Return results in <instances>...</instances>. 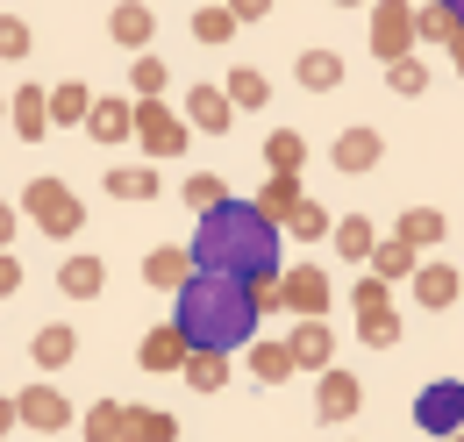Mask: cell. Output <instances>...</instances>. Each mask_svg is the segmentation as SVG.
I'll return each mask as SVG.
<instances>
[{
	"label": "cell",
	"instance_id": "836d02e7",
	"mask_svg": "<svg viewBox=\"0 0 464 442\" xmlns=\"http://www.w3.org/2000/svg\"><path fill=\"white\" fill-rule=\"evenodd\" d=\"M357 342H372V350H393V342H401V307L357 314Z\"/></svg>",
	"mask_w": 464,
	"mask_h": 442
},
{
	"label": "cell",
	"instance_id": "ba28073f",
	"mask_svg": "<svg viewBox=\"0 0 464 442\" xmlns=\"http://www.w3.org/2000/svg\"><path fill=\"white\" fill-rule=\"evenodd\" d=\"M372 57H379V64L414 57V7H407V0H379V7H372Z\"/></svg>",
	"mask_w": 464,
	"mask_h": 442
},
{
	"label": "cell",
	"instance_id": "52a82bcc",
	"mask_svg": "<svg viewBox=\"0 0 464 442\" xmlns=\"http://www.w3.org/2000/svg\"><path fill=\"white\" fill-rule=\"evenodd\" d=\"M136 143H143L150 158H179V150L193 143V129H186V114H172L165 101H136Z\"/></svg>",
	"mask_w": 464,
	"mask_h": 442
},
{
	"label": "cell",
	"instance_id": "9c48e42d",
	"mask_svg": "<svg viewBox=\"0 0 464 442\" xmlns=\"http://www.w3.org/2000/svg\"><path fill=\"white\" fill-rule=\"evenodd\" d=\"M379 158H386V136H379V129H343V136L329 143V165H336V171H350V178L379 171Z\"/></svg>",
	"mask_w": 464,
	"mask_h": 442
},
{
	"label": "cell",
	"instance_id": "277c9868",
	"mask_svg": "<svg viewBox=\"0 0 464 442\" xmlns=\"http://www.w3.org/2000/svg\"><path fill=\"white\" fill-rule=\"evenodd\" d=\"M272 300L300 314V322H322L329 314V300H336V278L322 272V264H286V272L272 278Z\"/></svg>",
	"mask_w": 464,
	"mask_h": 442
},
{
	"label": "cell",
	"instance_id": "6da1fadb",
	"mask_svg": "<svg viewBox=\"0 0 464 442\" xmlns=\"http://www.w3.org/2000/svg\"><path fill=\"white\" fill-rule=\"evenodd\" d=\"M279 221L257 215V200H222L215 215H200L193 228V243H186V257H193V272L208 278H236V285H265V278H279Z\"/></svg>",
	"mask_w": 464,
	"mask_h": 442
},
{
	"label": "cell",
	"instance_id": "8d00e7d4",
	"mask_svg": "<svg viewBox=\"0 0 464 442\" xmlns=\"http://www.w3.org/2000/svg\"><path fill=\"white\" fill-rule=\"evenodd\" d=\"M386 86H393L401 101H421V93H429V64H421V57H401V64H386Z\"/></svg>",
	"mask_w": 464,
	"mask_h": 442
},
{
	"label": "cell",
	"instance_id": "f546056e",
	"mask_svg": "<svg viewBox=\"0 0 464 442\" xmlns=\"http://www.w3.org/2000/svg\"><path fill=\"white\" fill-rule=\"evenodd\" d=\"M222 101H229V108H265V101H272V79L250 72V64H236L229 79H222Z\"/></svg>",
	"mask_w": 464,
	"mask_h": 442
},
{
	"label": "cell",
	"instance_id": "ac0fdd59",
	"mask_svg": "<svg viewBox=\"0 0 464 442\" xmlns=\"http://www.w3.org/2000/svg\"><path fill=\"white\" fill-rule=\"evenodd\" d=\"M29 357H36V371L51 379V371H64V364L79 357V335L64 329V322H44V329L29 335Z\"/></svg>",
	"mask_w": 464,
	"mask_h": 442
},
{
	"label": "cell",
	"instance_id": "c3c4849f",
	"mask_svg": "<svg viewBox=\"0 0 464 442\" xmlns=\"http://www.w3.org/2000/svg\"><path fill=\"white\" fill-rule=\"evenodd\" d=\"M450 442H464V436H450Z\"/></svg>",
	"mask_w": 464,
	"mask_h": 442
},
{
	"label": "cell",
	"instance_id": "d6a6232c",
	"mask_svg": "<svg viewBox=\"0 0 464 442\" xmlns=\"http://www.w3.org/2000/svg\"><path fill=\"white\" fill-rule=\"evenodd\" d=\"M186 386H193V392H222V386H229V357L193 350V357H186Z\"/></svg>",
	"mask_w": 464,
	"mask_h": 442
},
{
	"label": "cell",
	"instance_id": "f1b7e54d",
	"mask_svg": "<svg viewBox=\"0 0 464 442\" xmlns=\"http://www.w3.org/2000/svg\"><path fill=\"white\" fill-rule=\"evenodd\" d=\"M265 165L286 171V178H300V165H307V136H300V129H272V136H265Z\"/></svg>",
	"mask_w": 464,
	"mask_h": 442
},
{
	"label": "cell",
	"instance_id": "7a4b0ae2",
	"mask_svg": "<svg viewBox=\"0 0 464 442\" xmlns=\"http://www.w3.org/2000/svg\"><path fill=\"white\" fill-rule=\"evenodd\" d=\"M172 329L186 335V350H208V357H229V350H250L257 342V300H250V285H236V278H208L193 272L186 285L172 293Z\"/></svg>",
	"mask_w": 464,
	"mask_h": 442
},
{
	"label": "cell",
	"instance_id": "ffe728a7",
	"mask_svg": "<svg viewBox=\"0 0 464 442\" xmlns=\"http://www.w3.org/2000/svg\"><path fill=\"white\" fill-rule=\"evenodd\" d=\"M300 200H307V193H300V178H286V171H265V186H257V215H265V221H279V228H286Z\"/></svg>",
	"mask_w": 464,
	"mask_h": 442
},
{
	"label": "cell",
	"instance_id": "ab89813d",
	"mask_svg": "<svg viewBox=\"0 0 464 442\" xmlns=\"http://www.w3.org/2000/svg\"><path fill=\"white\" fill-rule=\"evenodd\" d=\"M193 36H200V43H229L236 14H229V7H193Z\"/></svg>",
	"mask_w": 464,
	"mask_h": 442
},
{
	"label": "cell",
	"instance_id": "4dcf8cb0",
	"mask_svg": "<svg viewBox=\"0 0 464 442\" xmlns=\"http://www.w3.org/2000/svg\"><path fill=\"white\" fill-rule=\"evenodd\" d=\"M121 442H179V421L165 407H129V436Z\"/></svg>",
	"mask_w": 464,
	"mask_h": 442
},
{
	"label": "cell",
	"instance_id": "e575fe53",
	"mask_svg": "<svg viewBox=\"0 0 464 442\" xmlns=\"http://www.w3.org/2000/svg\"><path fill=\"white\" fill-rule=\"evenodd\" d=\"M458 36V22H450V0H436V7H414V43H450Z\"/></svg>",
	"mask_w": 464,
	"mask_h": 442
},
{
	"label": "cell",
	"instance_id": "7402d4cb",
	"mask_svg": "<svg viewBox=\"0 0 464 442\" xmlns=\"http://www.w3.org/2000/svg\"><path fill=\"white\" fill-rule=\"evenodd\" d=\"M44 93H51V129H86L93 93H86L79 79H58V86H44Z\"/></svg>",
	"mask_w": 464,
	"mask_h": 442
},
{
	"label": "cell",
	"instance_id": "d6986e66",
	"mask_svg": "<svg viewBox=\"0 0 464 442\" xmlns=\"http://www.w3.org/2000/svg\"><path fill=\"white\" fill-rule=\"evenodd\" d=\"M108 36H115L121 51H150V36H158V14H150L143 0H121L115 14H108Z\"/></svg>",
	"mask_w": 464,
	"mask_h": 442
},
{
	"label": "cell",
	"instance_id": "5b68a950",
	"mask_svg": "<svg viewBox=\"0 0 464 442\" xmlns=\"http://www.w3.org/2000/svg\"><path fill=\"white\" fill-rule=\"evenodd\" d=\"M414 428L436 436V442L464 436V379H429L421 399H414Z\"/></svg>",
	"mask_w": 464,
	"mask_h": 442
},
{
	"label": "cell",
	"instance_id": "1f68e13d",
	"mask_svg": "<svg viewBox=\"0 0 464 442\" xmlns=\"http://www.w3.org/2000/svg\"><path fill=\"white\" fill-rule=\"evenodd\" d=\"M250 371H257L265 386H286L293 379V350L286 342H250Z\"/></svg>",
	"mask_w": 464,
	"mask_h": 442
},
{
	"label": "cell",
	"instance_id": "484cf974",
	"mask_svg": "<svg viewBox=\"0 0 464 442\" xmlns=\"http://www.w3.org/2000/svg\"><path fill=\"white\" fill-rule=\"evenodd\" d=\"M329 235H336V257H350V264H372V250H379V228L364 215H343Z\"/></svg>",
	"mask_w": 464,
	"mask_h": 442
},
{
	"label": "cell",
	"instance_id": "83f0119b",
	"mask_svg": "<svg viewBox=\"0 0 464 442\" xmlns=\"http://www.w3.org/2000/svg\"><path fill=\"white\" fill-rule=\"evenodd\" d=\"M158 186H165V178L150 165H115L108 171V200H158Z\"/></svg>",
	"mask_w": 464,
	"mask_h": 442
},
{
	"label": "cell",
	"instance_id": "d4e9b609",
	"mask_svg": "<svg viewBox=\"0 0 464 442\" xmlns=\"http://www.w3.org/2000/svg\"><path fill=\"white\" fill-rule=\"evenodd\" d=\"M79 436L86 442H121L129 436V407H121V399H93V407L79 414Z\"/></svg>",
	"mask_w": 464,
	"mask_h": 442
},
{
	"label": "cell",
	"instance_id": "cb8c5ba5",
	"mask_svg": "<svg viewBox=\"0 0 464 442\" xmlns=\"http://www.w3.org/2000/svg\"><path fill=\"white\" fill-rule=\"evenodd\" d=\"M186 278H193V257H186L179 243H165V250H150V257H143V285H158V293H179Z\"/></svg>",
	"mask_w": 464,
	"mask_h": 442
},
{
	"label": "cell",
	"instance_id": "bcb514c9",
	"mask_svg": "<svg viewBox=\"0 0 464 442\" xmlns=\"http://www.w3.org/2000/svg\"><path fill=\"white\" fill-rule=\"evenodd\" d=\"M450 64H458V79H464V29L450 36Z\"/></svg>",
	"mask_w": 464,
	"mask_h": 442
},
{
	"label": "cell",
	"instance_id": "2e32d148",
	"mask_svg": "<svg viewBox=\"0 0 464 442\" xmlns=\"http://www.w3.org/2000/svg\"><path fill=\"white\" fill-rule=\"evenodd\" d=\"M186 357H193V350H186V335H179L172 322H158V329L143 335V350H136L143 371H186Z\"/></svg>",
	"mask_w": 464,
	"mask_h": 442
},
{
	"label": "cell",
	"instance_id": "74e56055",
	"mask_svg": "<svg viewBox=\"0 0 464 442\" xmlns=\"http://www.w3.org/2000/svg\"><path fill=\"white\" fill-rule=\"evenodd\" d=\"M222 200H229V186H222L215 171H193V178H186V207H193V215H215Z\"/></svg>",
	"mask_w": 464,
	"mask_h": 442
},
{
	"label": "cell",
	"instance_id": "f35d334b",
	"mask_svg": "<svg viewBox=\"0 0 464 442\" xmlns=\"http://www.w3.org/2000/svg\"><path fill=\"white\" fill-rule=\"evenodd\" d=\"M129 86H136V101H165V57H136Z\"/></svg>",
	"mask_w": 464,
	"mask_h": 442
},
{
	"label": "cell",
	"instance_id": "4316f807",
	"mask_svg": "<svg viewBox=\"0 0 464 442\" xmlns=\"http://www.w3.org/2000/svg\"><path fill=\"white\" fill-rule=\"evenodd\" d=\"M414 264H421V257L407 250L401 235H379V250H372V278H379V285H401V278H414Z\"/></svg>",
	"mask_w": 464,
	"mask_h": 442
},
{
	"label": "cell",
	"instance_id": "60d3db41",
	"mask_svg": "<svg viewBox=\"0 0 464 442\" xmlns=\"http://www.w3.org/2000/svg\"><path fill=\"white\" fill-rule=\"evenodd\" d=\"M350 307H357V314H379V307H393V285H379V278L364 272L357 285H350Z\"/></svg>",
	"mask_w": 464,
	"mask_h": 442
},
{
	"label": "cell",
	"instance_id": "4fadbf2b",
	"mask_svg": "<svg viewBox=\"0 0 464 442\" xmlns=\"http://www.w3.org/2000/svg\"><path fill=\"white\" fill-rule=\"evenodd\" d=\"M7 129H14L22 143L51 136V93H44V86H14V93H7Z\"/></svg>",
	"mask_w": 464,
	"mask_h": 442
},
{
	"label": "cell",
	"instance_id": "5bb4252c",
	"mask_svg": "<svg viewBox=\"0 0 464 442\" xmlns=\"http://www.w3.org/2000/svg\"><path fill=\"white\" fill-rule=\"evenodd\" d=\"M179 114H186V129H200V136H229V121H236V108L222 101V86H208V79L186 93V108H179Z\"/></svg>",
	"mask_w": 464,
	"mask_h": 442
},
{
	"label": "cell",
	"instance_id": "7bdbcfd3",
	"mask_svg": "<svg viewBox=\"0 0 464 442\" xmlns=\"http://www.w3.org/2000/svg\"><path fill=\"white\" fill-rule=\"evenodd\" d=\"M7 293H22V264H14V250H0V300Z\"/></svg>",
	"mask_w": 464,
	"mask_h": 442
},
{
	"label": "cell",
	"instance_id": "44dd1931",
	"mask_svg": "<svg viewBox=\"0 0 464 442\" xmlns=\"http://www.w3.org/2000/svg\"><path fill=\"white\" fill-rule=\"evenodd\" d=\"M101 285H108V257H86V250H79V257H64V272H58V293H64V300H93Z\"/></svg>",
	"mask_w": 464,
	"mask_h": 442
},
{
	"label": "cell",
	"instance_id": "ee69618b",
	"mask_svg": "<svg viewBox=\"0 0 464 442\" xmlns=\"http://www.w3.org/2000/svg\"><path fill=\"white\" fill-rule=\"evenodd\" d=\"M14 228H22V207H14V200H0V250L14 243Z\"/></svg>",
	"mask_w": 464,
	"mask_h": 442
},
{
	"label": "cell",
	"instance_id": "3957f363",
	"mask_svg": "<svg viewBox=\"0 0 464 442\" xmlns=\"http://www.w3.org/2000/svg\"><path fill=\"white\" fill-rule=\"evenodd\" d=\"M22 215L36 221L51 243H64V235L86 228V207H79V193H72L64 178H29V186H22Z\"/></svg>",
	"mask_w": 464,
	"mask_h": 442
},
{
	"label": "cell",
	"instance_id": "7c38bea8",
	"mask_svg": "<svg viewBox=\"0 0 464 442\" xmlns=\"http://www.w3.org/2000/svg\"><path fill=\"white\" fill-rule=\"evenodd\" d=\"M407 285H414V300H421V307H436V314H443V307H458V293H464L458 264H443V257H421Z\"/></svg>",
	"mask_w": 464,
	"mask_h": 442
},
{
	"label": "cell",
	"instance_id": "b9f144b4",
	"mask_svg": "<svg viewBox=\"0 0 464 442\" xmlns=\"http://www.w3.org/2000/svg\"><path fill=\"white\" fill-rule=\"evenodd\" d=\"M0 57H7V64L29 57V22H22V14H0Z\"/></svg>",
	"mask_w": 464,
	"mask_h": 442
},
{
	"label": "cell",
	"instance_id": "8992f818",
	"mask_svg": "<svg viewBox=\"0 0 464 442\" xmlns=\"http://www.w3.org/2000/svg\"><path fill=\"white\" fill-rule=\"evenodd\" d=\"M14 421H22V428H36V436H58V428H72V421H79V407H72L51 379H36V386L14 392Z\"/></svg>",
	"mask_w": 464,
	"mask_h": 442
},
{
	"label": "cell",
	"instance_id": "d590c367",
	"mask_svg": "<svg viewBox=\"0 0 464 442\" xmlns=\"http://www.w3.org/2000/svg\"><path fill=\"white\" fill-rule=\"evenodd\" d=\"M329 228H336V215H329V207H314V200H300V207H293V221H286L293 243H322Z\"/></svg>",
	"mask_w": 464,
	"mask_h": 442
},
{
	"label": "cell",
	"instance_id": "8fae6325",
	"mask_svg": "<svg viewBox=\"0 0 464 442\" xmlns=\"http://www.w3.org/2000/svg\"><path fill=\"white\" fill-rule=\"evenodd\" d=\"M286 350H293V371H336V335H329V322H300V329L286 335Z\"/></svg>",
	"mask_w": 464,
	"mask_h": 442
},
{
	"label": "cell",
	"instance_id": "9a60e30c",
	"mask_svg": "<svg viewBox=\"0 0 464 442\" xmlns=\"http://www.w3.org/2000/svg\"><path fill=\"white\" fill-rule=\"evenodd\" d=\"M86 136H93V143H129V136H136V101H121V93L93 101V114H86Z\"/></svg>",
	"mask_w": 464,
	"mask_h": 442
},
{
	"label": "cell",
	"instance_id": "30bf717a",
	"mask_svg": "<svg viewBox=\"0 0 464 442\" xmlns=\"http://www.w3.org/2000/svg\"><path fill=\"white\" fill-rule=\"evenodd\" d=\"M357 407H364L357 371H343V364H336V371H322V379H314V414H322V421H350Z\"/></svg>",
	"mask_w": 464,
	"mask_h": 442
},
{
	"label": "cell",
	"instance_id": "e0dca14e",
	"mask_svg": "<svg viewBox=\"0 0 464 442\" xmlns=\"http://www.w3.org/2000/svg\"><path fill=\"white\" fill-rule=\"evenodd\" d=\"M393 235H401L407 250L421 257V250H436V243L450 235V215H443V207H407V215L393 221Z\"/></svg>",
	"mask_w": 464,
	"mask_h": 442
},
{
	"label": "cell",
	"instance_id": "7dc6e473",
	"mask_svg": "<svg viewBox=\"0 0 464 442\" xmlns=\"http://www.w3.org/2000/svg\"><path fill=\"white\" fill-rule=\"evenodd\" d=\"M0 121H7V93H0Z\"/></svg>",
	"mask_w": 464,
	"mask_h": 442
},
{
	"label": "cell",
	"instance_id": "f6af8a7d",
	"mask_svg": "<svg viewBox=\"0 0 464 442\" xmlns=\"http://www.w3.org/2000/svg\"><path fill=\"white\" fill-rule=\"evenodd\" d=\"M7 428H22V421H14V392H0V436H7Z\"/></svg>",
	"mask_w": 464,
	"mask_h": 442
},
{
	"label": "cell",
	"instance_id": "603a6c76",
	"mask_svg": "<svg viewBox=\"0 0 464 442\" xmlns=\"http://www.w3.org/2000/svg\"><path fill=\"white\" fill-rule=\"evenodd\" d=\"M293 79H300L307 93H336V86H343V57L336 51H300L293 57Z\"/></svg>",
	"mask_w": 464,
	"mask_h": 442
}]
</instances>
